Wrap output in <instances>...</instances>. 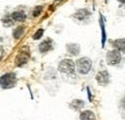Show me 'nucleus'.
Here are the masks:
<instances>
[{
  "mask_svg": "<svg viewBox=\"0 0 125 120\" xmlns=\"http://www.w3.org/2000/svg\"><path fill=\"white\" fill-rule=\"evenodd\" d=\"M28 58H29V55L27 52H24V51H21V53L18 54V56L16 57V64L18 66H21V65H24L27 61H28Z\"/></svg>",
  "mask_w": 125,
  "mask_h": 120,
  "instance_id": "nucleus-7",
  "label": "nucleus"
},
{
  "mask_svg": "<svg viewBox=\"0 0 125 120\" xmlns=\"http://www.w3.org/2000/svg\"><path fill=\"white\" fill-rule=\"evenodd\" d=\"M17 78L14 73H7L0 78V87L2 89H11L16 85Z\"/></svg>",
  "mask_w": 125,
  "mask_h": 120,
  "instance_id": "nucleus-3",
  "label": "nucleus"
},
{
  "mask_svg": "<svg viewBox=\"0 0 125 120\" xmlns=\"http://www.w3.org/2000/svg\"><path fill=\"white\" fill-rule=\"evenodd\" d=\"M43 32H44V30H42V29H39L35 33H34V35H33V38L34 39H39L42 35H43Z\"/></svg>",
  "mask_w": 125,
  "mask_h": 120,
  "instance_id": "nucleus-16",
  "label": "nucleus"
},
{
  "mask_svg": "<svg viewBox=\"0 0 125 120\" xmlns=\"http://www.w3.org/2000/svg\"><path fill=\"white\" fill-rule=\"evenodd\" d=\"M80 119L81 120H96V116L93 111L91 110H85L81 112L80 114Z\"/></svg>",
  "mask_w": 125,
  "mask_h": 120,
  "instance_id": "nucleus-12",
  "label": "nucleus"
},
{
  "mask_svg": "<svg viewBox=\"0 0 125 120\" xmlns=\"http://www.w3.org/2000/svg\"><path fill=\"white\" fill-rule=\"evenodd\" d=\"M120 3H122V4H125V0H118Z\"/></svg>",
  "mask_w": 125,
  "mask_h": 120,
  "instance_id": "nucleus-18",
  "label": "nucleus"
},
{
  "mask_svg": "<svg viewBox=\"0 0 125 120\" xmlns=\"http://www.w3.org/2000/svg\"><path fill=\"white\" fill-rule=\"evenodd\" d=\"M75 68L79 74L86 75L89 73V71L92 68V61L88 57L79 58L75 63Z\"/></svg>",
  "mask_w": 125,
  "mask_h": 120,
  "instance_id": "nucleus-1",
  "label": "nucleus"
},
{
  "mask_svg": "<svg viewBox=\"0 0 125 120\" xmlns=\"http://www.w3.org/2000/svg\"><path fill=\"white\" fill-rule=\"evenodd\" d=\"M42 9H43V7H42V6H36V7L34 8L33 12H32L33 17H37V16H39V15H40V13L42 12Z\"/></svg>",
  "mask_w": 125,
  "mask_h": 120,
  "instance_id": "nucleus-15",
  "label": "nucleus"
},
{
  "mask_svg": "<svg viewBox=\"0 0 125 120\" xmlns=\"http://www.w3.org/2000/svg\"><path fill=\"white\" fill-rule=\"evenodd\" d=\"M96 80H97L98 84L101 85V86L106 85V84L109 82V75H108V72H107L106 70L100 71V72L97 74Z\"/></svg>",
  "mask_w": 125,
  "mask_h": 120,
  "instance_id": "nucleus-5",
  "label": "nucleus"
},
{
  "mask_svg": "<svg viewBox=\"0 0 125 120\" xmlns=\"http://www.w3.org/2000/svg\"><path fill=\"white\" fill-rule=\"evenodd\" d=\"M83 106H84V101L81 100V99H74L70 103V107H72L75 110H78V109L82 108Z\"/></svg>",
  "mask_w": 125,
  "mask_h": 120,
  "instance_id": "nucleus-13",
  "label": "nucleus"
},
{
  "mask_svg": "<svg viewBox=\"0 0 125 120\" xmlns=\"http://www.w3.org/2000/svg\"><path fill=\"white\" fill-rule=\"evenodd\" d=\"M112 45L118 52L125 53V38H118L112 41Z\"/></svg>",
  "mask_w": 125,
  "mask_h": 120,
  "instance_id": "nucleus-8",
  "label": "nucleus"
},
{
  "mask_svg": "<svg viewBox=\"0 0 125 120\" xmlns=\"http://www.w3.org/2000/svg\"><path fill=\"white\" fill-rule=\"evenodd\" d=\"M73 17L76 19V20H79V21H84V20H87L89 17H90V12L86 9H80L78 10L74 15Z\"/></svg>",
  "mask_w": 125,
  "mask_h": 120,
  "instance_id": "nucleus-9",
  "label": "nucleus"
},
{
  "mask_svg": "<svg viewBox=\"0 0 125 120\" xmlns=\"http://www.w3.org/2000/svg\"><path fill=\"white\" fill-rule=\"evenodd\" d=\"M66 50L71 55H77L80 51V47L76 43H68L66 45Z\"/></svg>",
  "mask_w": 125,
  "mask_h": 120,
  "instance_id": "nucleus-11",
  "label": "nucleus"
},
{
  "mask_svg": "<svg viewBox=\"0 0 125 120\" xmlns=\"http://www.w3.org/2000/svg\"><path fill=\"white\" fill-rule=\"evenodd\" d=\"M23 32H24V27L21 26V27H18V28L14 30L13 35H14V37H15L16 39H18V38H20V37L23 34Z\"/></svg>",
  "mask_w": 125,
  "mask_h": 120,
  "instance_id": "nucleus-14",
  "label": "nucleus"
},
{
  "mask_svg": "<svg viewBox=\"0 0 125 120\" xmlns=\"http://www.w3.org/2000/svg\"><path fill=\"white\" fill-rule=\"evenodd\" d=\"M122 106L125 108V98H124V99H123V101H122Z\"/></svg>",
  "mask_w": 125,
  "mask_h": 120,
  "instance_id": "nucleus-17",
  "label": "nucleus"
},
{
  "mask_svg": "<svg viewBox=\"0 0 125 120\" xmlns=\"http://www.w3.org/2000/svg\"><path fill=\"white\" fill-rule=\"evenodd\" d=\"M75 64L71 59H63L59 63V71L66 75H73Z\"/></svg>",
  "mask_w": 125,
  "mask_h": 120,
  "instance_id": "nucleus-2",
  "label": "nucleus"
},
{
  "mask_svg": "<svg viewBox=\"0 0 125 120\" xmlns=\"http://www.w3.org/2000/svg\"><path fill=\"white\" fill-rule=\"evenodd\" d=\"M11 18L14 21H17V22H23L26 19V15L23 11H15L11 15Z\"/></svg>",
  "mask_w": 125,
  "mask_h": 120,
  "instance_id": "nucleus-10",
  "label": "nucleus"
},
{
  "mask_svg": "<svg viewBox=\"0 0 125 120\" xmlns=\"http://www.w3.org/2000/svg\"><path fill=\"white\" fill-rule=\"evenodd\" d=\"M53 48V41L50 38H47L45 40H43L40 44H39V51L41 53H45L48 52L49 50H51Z\"/></svg>",
  "mask_w": 125,
  "mask_h": 120,
  "instance_id": "nucleus-6",
  "label": "nucleus"
},
{
  "mask_svg": "<svg viewBox=\"0 0 125 120\" xmlns=\"http://www.w3.org/2000/svg\"><path fill=\"white\" fill-rule=\"evenodd\" d=\"M121 53L118 52L117 50H110L106 53V62L108 65H111V66H114V65H117L120 63L121 61Z\"/></svg>",
  "mask_w": 125,
  "mask_h": 120,
  "instance_id": "nucleus-4",
  "label": "nucleus"
}]
</instances>
